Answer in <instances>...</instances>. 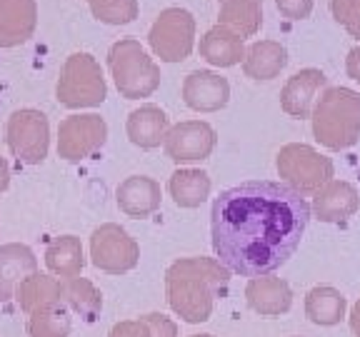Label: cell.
Here are the masks:
<instances>
[{
    "mask_svg": "<svg viewBox=\"0 0 360 337\" xmlns=\"http://www.w3.org/2000/svg\"><path fill=\"white\" fill-rule=\"evenodd\" d=\"M310 218V202L285 183L250 180L228 187L210 210L218 263L243 277L270 275L295 255Z\"/></svg>",
    "mask_w": 360,
    "mask_h": 337,
    "instance_id": "obj_1",
    "label": "cell"
},
{
    "mask_svg": "<svg viewBox=\"0 0 360 337\" xmlns=\"http://www.w3.org/2000/svg\"><path fill=\"white\" fill-rule=\"evenodd\" d=\"M231 272L215 258H183L175 260L165 272L168 305L188 325L210 320L218 292L225 290Z\"/></svg>",
    "mask_w": 360,
    "mask_h": 337,
    "instance_id": "obj_2",
    "label": "cell"
},
{
    "mask_svg": "<svg viewBox=\"0 0 360 337\" xmlns=\"http://www.w3.org/2000/svg\"><path fill=\"white\" fill-rule=\"evenodd\" d=\"M310 120L315 140L328 150L353 147L360 138V95L343 85L326 88L313 105Z\"/></svg>",
    "mask_w": 360,
    "mask_h": 337,
    "instance_id": "obj_3",
    "label": "cell"
},
{
    "mask_svg": "<svg viewBox=\"0 0 360 337\" xmlns=\"http://www.w3.org/2000/svg\"><path fill=\"white\" fill-rule=\"evenodd\" d=\"M108 67L115 80V88L125 100L150 98L160 85V67L135 38H120L118 43L110 45Z\"/></svg>",
    "mask_w": 360,
    "mask_h": 337,
    "instance_id": "obj_4",
    "label": "cell"
},
{
    "mask_svg": "<svg viewBox=\"0 0 360 337\" xmlns=\"http://www.w3.org/2000/svg\"><path fill=\"white\" fill-rule=\"evenodd\" d=\"M58 103L70 110L98 107L105 103L108 85L103 78V67L90 53H73L63 62L60 78L56 85Z\"/></svg>",
    "mask_w": 360,
    "mask_h": 337,
    "instance_id": "obj_5",
    "label": "cell"
},
{
    "mask_svg": "<svg viewBox=\"0 0 360 337\" xmlns=\"http://www.w3.org/2000/svg\"><path fill=\"white\" fill-rule=\"evenodd\" d=\"M276 168L278 175L285 180V185H290L303 197L315 195L335 175V165H333L330 157L321 155L315 147L305 145V143L283 145L276 157Z\"/></svg>",
    "mask_w": 360,
    "mask_h": 337,
    "instance_id": "obj_6",
    "label": "cell"
},
{
    "mask_svg": "<svg viewBox=\"0 0 360 337\" xmlns=\"http://www.w3.org/2000/svg\"><path fill=\"white\" fill-rule=\"evenodd\" d=\"M150 51L165 62H183L195 45V18L186 8H165L148 33Z\"/></svg>",
    "mask_w": 360,
    "mask_h": 337,
    "instance_id": "obj_7",
    "label": "cell"
},
{
    "mask_svg": "<svg viewBox=\"0 0 360 337\" xmlns=\"http://www.w3.org/2000/svg\"><path fill=\"white\" fill-rule=\"evenodd\" d=\"M6 143L13 155L25 165H40L51 147V123L45 112L35 107H20L8 118Z\"/></svg>",
    "mask_w": 360,
    "mask_h": 337,
    "instance_id": "obj_8",
    "label": "cell"
},
{
    "mask_svg": "<svg viewBox=\"0 0 360 337\" xmlns=\"http://www.w3.org/2000/svg\"><path fill=\"white\" fill-rule=\"evenodd\" d=\"M90 260L108 275H123L138 265L141 247L125 227L115 223H105L96 227L90 235Z\"/></svg>",
    "mask_w": 360,
    "mask_h": 337,
    "instance_id": "obj_9",
    "label": "cell"
},
{
    "mask_svg": "<svg viewBox=\"0 0 360 337\" xmlns=\"http://www.w3.org/2000/svg\"><path fill=\"white\" fill-rule=\"evenodd\" d=\"M108 140V123L96 115H68L58 125V155L68 163H80L98 152Z\"/></svg>",
    "mask_w": 360,
    "mask_h": 337,
    "instance_id": "obj_10",
    "label": "cell"
},
{
    "mask_svg": "<svg viewBox=\"0 0 360 337\" xmlns=\"http://www.w3.org/2000/svg\"><path fill=\"white\" fill-rule=\"evenodd\" d=\"M215 143H218V135H215L213 125L202 123V120H183L168 130L163 147L173 163L183 165L210 157V152L215 150Z\"/></svg>",
    "mask_w": 360,
    "mask_h": 337,
    "instance_id": "obj_11",
    "label": "cell"
},
{
    "mask_svg": "<svg viewBox=\"0 0 360 337\" xmlns=\"http://www.w3.org/2000/svg\"><path fill=\"white\" fill-rule=\"evenodd\" d=\"M183 100L195 112H218L231 100V83L213 70H193L183 80Z\"/></svg>",
    "mask_w": 360,
    "mask_h": 337,
    "instance_id": "obj_12",
    "label": "cell"
},
{
    "mask_svg": "<svg viewBox=\"0 0 360 337\" xmlns=\"http://www.w3.org/2000/svg\"><path fill=\"white\" fill-rule=\"evenodd\" d=\"M328 85V78L318 67H305L288 78L281 90V107L290 118H310L315 105V95Z\"/></svg>",
    "mask_w": 360,
    "mask_h": 337,
    "instance_id": "obj_13",
    "label": "cell"
},
{
    "mask_svg": "<svg viewBox=\"0 0 360 337\" xmlns=\"http://www.w3.org/2000/svg\"><path fill=\"white\" fill-rule=\"evenodd\" d=\"M360 208V195L355 190V185L345 183V180H330L328 185H323L315 192L310 213L323 223H345L348 218H353Z\"/></svg>",
    "mask_w": 360,
    "mask_h": 337,
    "instance_id": "obj_14",
    "label": "cell"
},
{
    "mask_svg": "<svg viewBox=\"0 0 360 337\" xmlns=\"http://www.w3.org/2000/svg\"><path fill=\"white\" fill-rule=\"evenodd\" d=\"M38 25L35 0H0V48L28 43Z\"/></svg>",
    "mask_w": 360,
    "mask_h": 337,
    "instance_id": "obj_15",
    "label": "cell"
},
{
    "mask_svg": "<svg viewBox=\"0 0 360 337\" xmlns=\"http://www.w3.org/2000/svg\"><path fill=\"white\" fill-rule=\"evenodd\" d=\"M115 200L128 218H150L160 208L163 192H160L158 180L148 178V175H130L118 185Z\"/></svg>",
    "mask_w": 360,
    "mask_h": 337,
    "instance_id": "obj_16",
    "label": "cell"
},
{
    "mask_svg": "<svg viewBox=\"0 0 360 337\" xmlns=\"http://www.w3.org/2000/svg\"><path fill=\"white\" fill-rule=\"evenodd\" d=\"M245 300L250 310L263 317H278L292 308V290L283 277H250L245 287Z\"/></svg>",
    "mask_w": 360,
    "mask_h": 337,
    "instance_id": "obj_17",
    "label": "cell"
},
{
    "mask_svg": "<svg viewBox=\"0 0 360 337\" xmlns=\"http://www.w3.org/2000/svg\"><path fill=\"white\" fill-rule=\"evenodd\" d=\"M33 272H38V258L28 245L8 242L0 247V305L8 303L15 287Z\"/></svg>",
    "mask_w": 360,
    "mask_h": 337,
    "instance_id": "obj_18",
    "label": "cell"
},
{
    "mask_svg": "<svg viewBox=\"0 0 360 337\" xmlns=\"http://www.w3.org/2000/svg\"><path fill=\"white\" fill-rule=\"evenodd\" d=\"M125 130H128L133 145L143 147V150H153V147L163 145L165 135L170 130V120L165 110H160L158 105H141L128 115Z\"/></svg>",
    "mask_w": 360,
    "mask_h": 337,
    "instance_id": "obj_19",
    "label": "cell"
},
{
    "mask_svg": "<svg viewBox=\"0 0 360 337\" xmlns=\"http://www.w3.org/2000/svg\"><path fill=\"white\" fill-rule=\"evenodd\" d=\"M288 65L285 45L278 40H255L250 48H245L243 58V70L253 80H273L281 75V70Z\"/></svg>",
    "mask_w": 360,
    "mask_h": 337,
    "instance_id": "obj_20",
    "label": "cell"
},
{
    "mask_svg": "<svg viewBox=\"0 0 360 337\" xmlns=\"http://www.w3.org/2000/svg\"><path fill=\"white\" fill-rule=\"evenodd\" d=\"M200 58L210 62L215 67H233L245 58V40L238 38L236 33H231L223 25H213L208 33L200 38Z\"/></svg>",
    "mask_w": 360,
    "mask_h": 337,
    "instance_id": "obj_21",
    "label": "cell"
},
{
    "mask_svg": "<svg viewBox=\"0 0 360 337\" xmlns=\"http://www.w3.org/2000/svg\"><path fill=\"white\" fill-rule=\"evenodd\" d=\"M210 175L198 168H180L170 175L168 192L178 208H200L210 195Z\"/></svg>",
    "mask_w": 360,
    "mask_h": 337,
    "instance_id": "obj_22",
    "label": "cell"
},
{
    "mask_svg": "<svg viewBox=\"0 0 360 337\" xmlns=\"http://www.w3.org/2000/svg\"><path fill=\"white\" fill-rule=\"evenodd\" d=\"M15 300L18 308L25 315L35 312L40 308H48V305L63 303L60 280H56L53 275H43V272H33L15 287Z\"/></svg>",
    "mask_w": 360,
    "mask_h": 337,
    "instance_id": "obj_23",
    "label": "cell"
},
{
    "mask_svg": "<svg viewBox=\"0 0 360 337\" xmlns=\"http://www.w3.org/2000/svg\"><path fill=\"white\" fill-rule=\"evenodd\" d=\"M45 265L51 270V275L70 280V277H80L85 267V255L80 237L75 235H60L48 245L45 250Z\"/></svg>",
    "mask_w": 360,
    "mask_h": 337,
    "instance_id": "obj_24",
    "label": "cell"
},
{
    "mask_svg": "<svg viewBox=\"0 0 360 337\" xmlns=\"http://www.w3.org/2000/svg\"><path fill=\"white\" fill-rule=\"evenodd\" d=\"M263 3L255 0H225L218 13V25L236 33L238 38H253L263 25Z\"/></svg>",
    "mask_w": 360,
    "mask_h": 337,
    "instance_id": "obj_25",
    "label": "cell"
},
{
    "mask_svg": "<svg viewBox=\"0 0 360 337\" xmlns=\"http://www.w3.org/2000/svg\"><path fill=\"white\" fill-rule=\"evenodd\" d=\"M348 303L340 295V290L328 285H318L305 295V315L313 325L333 327L345 317Z\"/></svg>",
    "mask_w": 360,
    "mask_h": 337,
    "instance_id": "obj_26",
    "label": "cell"
},
{
    "mask_svg": "<svg viewBox=\"0 0 360 337\" xmlns=\"http://www.w3.org/2000/svg\"><path fill=\"white\" fill-rule=\"evenodd\" d=\"M63 303L73 310L75 315H80L85 322H96L98 315L103 310V295L96 285L85 277H70L63 280Z\"/></svg>",
    "mask_w": 360,
    "mask_h": 337,
    "instance_id": "obj_27",
    "label": "cell"
},
{
    "mask_svg": "<svg viewBox=\"0 0 360 337\" xmlns=\"http://www.w3.org/2000/svg\"><path fill=\"white\" fill-rule=\"evenodd\" d=\"M73 330V320L68 312L65 303L48 305L28 317V335L30 337H68Z\"/></svg>",
    "mask_w": 360,
    "mask_h": 337,
    "instance_id": "obj_28",
    "label": "cell"
},
{
    "mask_svg": "<svg viewBox=\"0 0 360 337\" xmlns=\"http://www.w3.org/2000/svg\"><path fill=\"white\" fill-rule=\"evenodd\" d=\"M93 18L105 25H128L138 18V0H85Z\"/></svg>",
    "mask_w": 360,
    "mask_h": 337,
    "instance_id": "obj_29",
    "label": "cell"
},
{
    "mask_svg": "<svg viewBox=\"0 0 360 337\" xmlns=\"http://www.w3.org/2000/svg\"><path fill=\"white\" fill-rule=\"evenodd\" d=\"M330 13L353 38H360V0H330Z\"/></svg>",
    "mask_w": 360,
    "mask_h": 337,
    "instance_id": "obj_30",
    "label": "cell"
},
{
    "mask_svg": "<svg viewBox=\"0 0 360 337\" xmlns=\"http://www.w3.org/2000/svg\"><path fill=\"white\" fill-rule=\"evenodd\" d=\"M276 6L288 20H305L313 13V0H276Z\"/></svg>",
    "mask_w": 360,
    "mask_h": 337,
    "instance_id": "obj_31",
    "label": "cell"
},
{
    "mask_svg": "<svg viewBox=\"0 0 360 337\" xmlns=\"http://www.w3.org/2000/svg\"><path fill=\"white\" fill-rule=\"evenodd\" d=\"M150 325V335L153 337H178V325H175L170 317L160 312H150V315H143Z\"/></svg>",
    "mask_w": 360,
    "mask_h": 337,
    "instance_id": "obj_32",
    "label": "cell"
},
{
    "mask_svg": "<svg viewBox=\"0 0 360 337\" xmlns=\"http://www.w3.org/2000/svg\"><path fill=\"white\" fill-rule=\"evenodd\" d=\"M345 70H348V78L360 83V45H355L353 51L348 53V58H345Z\"/></svg>",
    "mask_w": 360,
    "mask_h": 337,
    "instance_id": "obj_33",
    "label": "cell"
},
{
    "mask_svg": "<svg viewBox=\"0 0 360 337\" xmlns=\"http://www.w3.org/2000/svg\"><path fill=\"white\" fill-rule=\"evenodd\" d=\"M11 185V165L3 155H0V192H6Z\"/></svg>",
    "mask_w": 360,
    "mask_h": 337,
    "instance_id": "obj_34",
    "label": "cell"
},
{
    "mask_svg": "<svg viewBox=\"0 0 360 337\" xmlns=\"http://www.w3.org/2000/svg\"><path fill=\"white\" fill-rule=\"evenodd\" d=\"M350 330H353L355 337H360V300L350 310Z\"/></svg>",
    "mask_w": 360,
    "mask_h": 337,
    "instance_id": "obj_35",
    "label": "cell"
},
{
    "mask_svg": "<svg viewBox=\"0 0 360 337\" xmlns=\"http://www.w3.org/2000/svg\"><path fill=\"white\" fill-rule=\"evenodd\" d=\"M220 3H225V0H220ZM255 3H263V0H255Z\"/></svg>",
    "mask_w": 360,
    "mask_h": 337,
    "instance_id": "obj_36",
    "label": "cell"
}]
</instances>
